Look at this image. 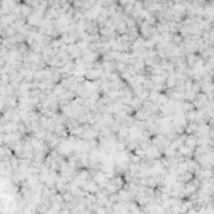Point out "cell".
Segmentation results:
<instances>
[{
  "mask_svg": "<svg viewBox=\"0 0 214 214\" xmlns=\"http://www.w3.org/2000/svg\"><path fill=\"white\" fill-rule=\"evenodd\" d=\"M128 156H129L130 163H131L133 165H138V164H140L141 162V159H142V158L141 156H139L138 155L133 154L132 152H129Z\"/></svg>",
  "mask_w": 214,
  "mask_h": 214,
  "instance_id": "obj_1",
  "label": "cell"
},
{
  "mask_svg": "<svg viewBox=\"0 0 214 214\" xmlns=\"http://www.w3.org/2000/svg\"><path fill=\"white\" fill-rule=\"evenodd\" d=\"M183 41H184V39H183V37H182L180 34H173V37H172V43H173V45H175L177 47L181 46V45H182V43H183Z\"/></svg>",
  "mask_w": 214,
  "mask_h": 214,
  "instance_id": "obj_2",
  "label": "cell"
},
{
  "mask_svg": "<svg viewBox=\"0 0 214 214\" xmlns=\"http://www.w3.org/2000/svg\"><path fill=\"white\" fill-rule=\"evenodd\" d=\"M115 68L116 69V70L118 71V73H123V72H125L126 71V68H127V65L125 64L124 62H121V61H118L116 62V66H115Z\"/></svg>",
  "mask_w": 214,
  "mask_h": 214,
  "instance_id": "obj_3",
  "label": "cell"
},
{
  "mask_svg": "<svg viewBox=\"0 0 214 214\" xmlns=\"http://www.w3.org/2000/svg\"><path fill=\"white\" fill-rule=\"evenodd\" d=\"M169 98L166 96L165 93L160 94L159 97H158V105H166L169 102Z\"/></svg>",
  "mask_w": 214,
  "mask_h": 214,
  "instance_id": "obj_4",
  "label": "cell"
},
{
  "mask_svg": "<svg viewBox=\"0 0 214 214\" xmlns=\"http://www.w3.org/2000/svg\"><path fill=\"white\" fill-rule=\"evenodd\" d=\"M49 207L48 206L45 205L43 203H40L37 206V213L38 214H46L49 211Z\"/></svg>",
  "mask_w": 214,
  "mask_h": 214,
  "instance_id": "obj_5",
  "label": "cell"
},
{
  "mask_svg": "<svg viewBox=\"0 0 214 214\" xmlns=\"http://www.w3.org/2000/svg\"><path fill=\"white\" fill-rule=\"evenodd\" d=\"M9 162H10V164H11L12 167H13L14 172L18 170V168H19V161H18V158L16 156L14 155L13 157H12L10 159V161H9Z\"/></svg>",
  "mask_w": 214,
  "mask_h": 214,
  "instance_id": "obj_6",
  "label": "cell"
},
{
  "mask_svg": "<svg viewBox=\"0 0 214 214\" xmlns=\"http://www.w3.org/2000/svg\"><path fill=\"white\" fill-rule=\"evenodd\" d=\"M146 187H152V188H155L157 187V182L152 176L147 177V186H146Z\"/></svg>",
  "mask_w": 214,
  "mask_h": 214,
  "instance_id": "obj_7",
  "label": "cell"
},
{
  "mask_svg": "<svg viewBox=\"0 0 214 214\" xmlns=\"http://www.w3.org/2000/svg\"><path fill=\"white\" fill-rule=\"evenodd\" d=\"M18 31L14 29V28L9 26V28H7L6 30H5V34H6V36H7V39L8 38H11V37H14L15 34H17Z\"/></svg>",
  "mask_w": 214,
  "mask_h": 214,
  "instance_id": "obj_8",
  "label": "cell"
},
{
  "mask_svg": "<svg viewBox=\"0 0 214 214\" xmlns=\"http://www.w3.org/2000/svg\"><path fill=\"white\" fill-rule=\"evenodd\" d=\"M112 31L110 30V28L108 27H103L101 29H100V31H99V34H100V36H106V37H109L110 34L111 33Z\"/></svg>",
  "mask_w": 214,
  "mask_h": 214,
  "instance_id": "obj_9",
  "label": "cell"
},
{
  "mask_svg": "<svg viewBox=\"0 0 214 214\" xmlns=\"http://www.w3.org/2000/svg\"><path fill=\"white\" fill-rule=\"evenodd\" d=\"M18 131L21 133L22 136H24V135L28 134V129L26 127L25 124L23 123V121L18 124Z\"/></svg>",
  "mask_w": 214,
  "mask_h": 214,
  "instance_id": "obj_10",
  "label": "cell"
},
{
  "mask_svg": "<svg viewBox=\"0 0 214 214\" xmlns=\"http://www.w3.org/2000/svg\"><path fill=\"white\" fill-rule=\"evenodd\" d=\"M116 148L117 150V152H125V150H126V146H125V145L122 141H118L117 143H116Z\"/></svg>",
  "mask_w": 214,
  "mask_h": 214,
  "instance_id": "obj_11",
  "label": "cell"
},
{
  "mask_svg": "<svg viewBox=\"0 0 214 214\" xmlns=\"http://www.w3.org/2000/svg\"><path fill=\"white\" fill-rule=\"evenodd\" d=\"M43 91L38 88V89H34V90H30V98H35V97H38L39 96V95H40Z\"/></svg>",
  "mask_w": 214,
  "mask_h": 214,
  "instance_id": "obj_12",
  "label": "cell"
},
{
  "mask_svg": "<svg viewBox=\"0 0 214 214\" xmlns=\"http://www.w3.org/2000/svg\"><path fill=\"white\" fill-rule=\"evenodd\" d=\"M125 23H126V27H127V29H130V28H132V27L136 26V20H135L134 18H132L131 17H130Z\"/></svg>",
  "mask_w": 214,
  "mask_h": 214,
  "instance_id": "obj_13",
  "label": "cell"
},
{
  "mask_svg": "<svg viewBox=\"0 0 214 214\" xmlns=\"http://www.w3.org/2000/svg\"><path fill=\"white\" fill-rule=\"evenodd\" d=\"M203 174L204 178H207V179H209L210 177H212L214 176V172L211 171V170H203Z\"/></svg>",
  "mask_w": 214,
  "mask_h": 214,
  "instance_id": "obj_14",
  "label": "cell"
},
{
  "mask_svg": "<svg viewBox=\"0 0 214 214\" xmlns=\"http://www.w3.org/2000/svg\"><path fill=\"white\" fill-rule=\"evenodd\" d=\"M201 85L199 83H194V85L192 88V91L195 94H198L201 92Z\"/></svg>",
  "mask_w": 214,
  "mask_h": 214,
  "instance_id": "obj_15",
  "label": "cell"
},
{
  "mask_svg": "<svg viewBox=\"0 0 214 214\" xmlns=\"http://www.w3.org/2000/svg\"><path fill=\"white\" fill-rule=\"evenodd\" d=\"M141 135L142 136L146 137V138H148V139H149L150 136H152V134H150V130L148 129V127L147 128H145L143 130H141Z\"/></svg>",
  "mask_w": 214,
  "mask_h": 214,
  "instance_id": "obj_16",
  "label": "cell"
},
{
  "mask_svg": "<svg viewBox=\"0 0 214 214\" xmlns=\"http://www.w3.org/2000/svg\"><path fill=\"white\" fill-rule=\"evenodd\" d=\"M59 85H60L61 87H63V88H64L65 90H68L69 87H70V85L71 84L70 83L69 80H61L60 83H59Z\"/></svg>",
  "mask_w": 214,
  "mask_h": 214,
  "instance_id": "obj_17",
  "label": "cell"
},
{
  "mask_svg": "<svg viewBox=\"0 0 214 214\" xmlns=\"http://www.w3.org/2000/svg\"><path fill=\"white\" fill-rule=\"evenodd\" d=\"M63 202H64V198H63V195L60 194L59 192L55 194V197H54V203H58L59 204H61Z\"/></svg>",
  "mask_w": 214,
  "mask_h": 214,
  "instance_id": "obj_18",
  "label": "cell"
},
{
  "mask_svg": "<svg viewBox=\"0 0 214 214\" xmlns=\"http://www.w3.org/2000/svg\"><path fill=\"white\" fill-rule=\"evenodd\" d=\"M103 65H102V61L101 60H97L93 63V70H102Z\"/></svg>",
  "mask_w": 214,
  "mask_h": 214,
  "instance_id": "obj_19",
  "label": "cell"
},
{
  "mask_svg": "<svg viewBox=\"0 0 214 214\" xmlns=\"http://www.w3.org/2000/svg\"><path fill=\"white\" fill-rule=\"evenodd\" d=\"M161 141L158 139V138L155 136L154 137H152V139H150V144H152V146H159L160 145H161Z\"/></svg>",
  "mask_w": 214,
  "mask_h": 214,
  "instance_id": "obj_20",
  "label": "cell"
},
{
  "mask_svg": "<svg viewBox=\"0 0 214 214\" xmlns=\"http://www.w3.org/2000/svg\"><path fill=\"white\" fill-rule=\"evenodd\" d=\"M49 155L51 157H52L54 160H55V159H56V158L59 156V152L58 150H57V149H54V150H50V152H49Z\"/></svg>",
  "mask_w": 214,
  "mask_h": 214,
  "instance_id": "obj_21",
  "label": "cell"
},
{
  "mask_svg": "<svg viewBox=\"0 0 214 214\" xmlns=\"http://www.w3.org/2000/svg\"><path fill=\"white\" fill-rule=\"evenodd\" d=\"M144 64H145L146 67H152L153 66V59H149V58H146V59H144Z\"/></svg>",
  "mask_w": 214,
  "mask_h": 214,
  "instance_id": "obj_22",
  "label": "cell"
},
{
  "mask_svg": "<svg viewBox=\"0 0 214 214\" xmlns=\"http://www.w3.org/2000/svg\"><path fill=\"white\" fill-rule=\"evenodd\" d=\"M192 183L195 186V187H197V188H198L199 189L200 188V187H201V181L200 180H198L197 178H196V177H194L193 179L192 180Z\"/></svg>",
  "mask_w": 214,
  "mask_h": 214,
  "instance_id": "obj_23",
  "label": "cell"
},
{
  "mask_svg": "<svg viewBox=\"0 0 214 214\" xmlns=\"http://www.w3.org/2000/svg\"><path fill=\"white\" fill-rule=\"evenodd\" d=\"M39 99H40V101H41V103H43V102H45V101H46V100H49V96H47V95L45 93V92H42L40 95H39Z\"/></svg>",
  "mask_w": 214,
  "mask_h": 214,
  "instance_id": "obj_24",
  "label": "cell"
},
{
  "mask_svg": "<svg viewBox=\"0 0 214 214\" xmlns=\"http://www.w3.org/2000/svg\"><path fill=\"white\" fill-rule=\"evenodd\" d=\"M121 38L122 39V41H123V43H128L129 42V38H130V35L128 33L126 34H123L121 35Z\"/></svg>",
  "mask_w": 214,
  "mask_h": 214,
  "instance_id": "obj_25",
  "label": "cell"
},
{
  "mask_svg": "<svg viewBox=\"0 0 214 214\" xmlns=\"http://www.w3.org/2000/svg\"><path fill=\"white\" fill-rule=\"evenodd\" d=\"M161 199L163 201H169L171 199V196H170L169 193H161Z\"/></svg>",
  "mask_w": 214,
  "mask_h": 214,
  "instance_id": "obj_26",
  "label": "cell"
},
{
  "mask_svg": "<svg viewBox=\"0 0 214 214\" xmlns=\"http://www.w3.org/2000/svg\"><path fill=\"white\" fill-rule=\"evenodd\" d=\"M145 20H146V19H145V18H143V17L140 16L139 18H136V26H137V27H138V26H139V27H141V26L142 25V23H144V21H145Z\"/></svg>",
  "mask_w": 214,
  "mask_h": 214,
  "instance_id": "obj_27",
  "label": "cell"
},
{
  "mask_svg": "<svg viewBox=\"0 0 214 214\" xmlns=\"http://www.w3.org/2000/svg\"><path fill=\"white\" fill-rule=\"evenodd\" d=\"M110 40V39L108 37H106V36H100V42L103 43V45H105V43H108Z\"/></svg>",
  "mask_w": 214,
  "mask_h": 214,
  "instance_id": "obj_28",
  "label": "cell"
},
{
  "mask_svg": "<svg viewBox=\"0 0 214 214\" xmlns=\"http://www.w3.org/2000/svg\"><path fill=\"white\" fill-rule=\"evenodd\" d=\"M59 213V214H72L71 213V210H70L68 208H63Z\"/></svg>",
  "mask_w": 214,
  "mask_h": 214,
  "instance_id": "obj_29",
  "label": "cell"
},
{
  "mask_svg": "<svg viewBox=\"0 0 214 214\" xmlns=\"http://www.w3.org/2000/svg\"><path fill=\"white\" fill-rule=\"evenodd\" d=\"M37 214H38V213H37Z\"/></svg>",
  "mask_w": 214,
  "mask_h": 214,
  "instance_id": "obj_30",
  "label": "cell"
}]
</instances>
